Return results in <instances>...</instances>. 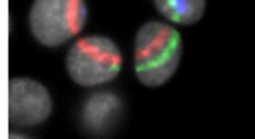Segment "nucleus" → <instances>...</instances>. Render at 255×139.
I'll return each mask as SVG.
<instances>
[{"instance_id":"f257e3e1","label":"nucleus","mask_w":255,"mask_h":139,"mask_svg":"<svg viewBox=\"0 0 255 139\" xmlns=\"http://www.w3.org/2000/svg\"><path fill=\"white\" fill-rule=\"evenodd\" d=\"M181 35L171 25L146 22L134 39V72L143 86L159 87L166 84L181 61Z\"/></svg>"},{"instance_id":"f03ea898","label":"nucleus","mask_w":255,"mask_h":139,"mask_svg":"<svg viewBox=\"0 0 255 139\" xmlns=\"http://www.w3.org/2000/svg\"><path fill=\"white\" fill-rule=\"evenodd\" d=\"M123 66L120 47L103 35L83 37L69 49L66 69L69 77L83 87H93L118 77Z\"/></svg>"},{"instance_id":"7ed1b4c3","label":"nucleus","mask_w":255,"mask_h":139,"mask_svg":"<svg viewBox=\"0 0 255 139\" xmlns=\"http://www.w3.org/2000/svg\"><path fill=\"white\" fill-rule=\"evenodd\" d=\"M86 20L84 0H34L29 12L30 32L45 47H59L76 37Z\"/></svg>"},{"instance_id":"20e7f679","label":"nucleus","mask_w":255,"mask_h":139,"mask_svg":"<svg viewBox=\"0 0 255 139\" xmlns=\"http://www.w3.org/2000/svg\"><path fill=\"white\" fill-rule=\"evenodd\" d=\"M52 113L51 94L37 80L15 77L8 82V119L19 126L42 124Z\"/></svg>"},{"instance_id":"39448f33","label":"nucleus","mask_w":255,"mask_h":139,"mask_svg":"<svg viewBox=\"0 0 255 139\" xmlns=\"http://www.w3.org/2000/svg\"><path fill=\"white\" fill-rule=\"evenodd\" d=\"M123 102L113 92L93 94L84 104L83 109V126L89 134L103 136L111 131L120 119Z\"/></svg>"},{"instance_id":"423d86ee","label":"nucleus","mask_w":255,"mask_h":139,"mask_svg":"<svg viewBox=\"0 0 255 139\" xmlns=\"http://www.w3.org/2000/svg\"><path fill=\"white\" fill-rule=\"evenodd\" d=\"M165 19L180 25H193L205 15L207 0H153Z\"/></svg>"}]
</instances>
